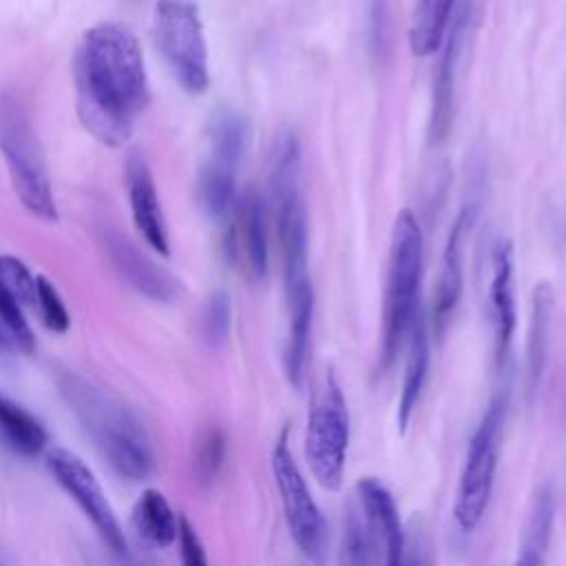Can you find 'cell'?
I'll return each mask as SVG.
<instances>
[{
  "label": "cell",
  "instance_id": "cell-1",
  "mask_svg": "<svg viewBox=\"0 0 566 566\" xmlns=\"http://www.w3.org/2000/svg\"><path fill=\"white\" fill-rule=\"evenodd\" d=\"M270 203L274 212L283 298H285V347L283 369L294 389L303 387L312 321L314 287L307 265V217L301 195V144L292 128L279 130L270 155Z\"/></svg>",
  "mask_w": 566,
  "mask_h": 566
},
{
  "label": "cell",
  "instance_id": "cell-2",
  "mask_svg": "<svg viewBox=\"0 0 566 566\" xmlns=\"http://www.w3.org/2000/svg\"><path fill=\"white\" fill-rule=\"evenodd\" d=\"M75 86L84 128L106 146H122L150 99L137 38L113 22L91 27L77 49Z\"/></svg>",
  "mask_w": 566,
  "mask_h": 566
},
{
  "label": "cell",
  "instance_id": "cell-3",
  "mask_svg": "<svg viewBox=\"0 0 566 566\" xmlns=\"http://www.w3.org/2000/svg\"><path fill=\"white\" fill-rule=\"evenodd\" d=\"M60 387L106 464L128 482L150 478L155 455L142 420L117 396L75 374H66Z\"/></svg>",
  "mask_w": 566,
  "mask_h": 566
},
{
  "label": "cell",
  "instance_id": "cell-4",
  "mask_svg": "<svg viewBox=\"0 0 566 566\" xmlns=\"http://www.w3.org/2000/svg\"><path fill=\"white\" fill-rule=\"evenodd\" d=\"M424 268V241L416 214L402 208L391 228L385 292H382V334L376 374H387L407 345L420 310V283Z\"/></svg>",
  "mask_w": 566,
  "mask_h": 566
},
{
  "label": "cell",
  "instance_id": "cell-5",
  "mask_svg": "<svg viewBox=\"0 0 566 566\" xmlns=\"http://www.w3.org/2000/svg\"><path fill=\"white\" fill-rule=\"evenodd\" d=\"M0 153L22 206L44 221H55V199L35 126L20 97L7 91L0 93Z\"/></svg>",
  "mask_w": 566,
  "mask_h": 566
},
{
  "label": "cell",
  "instance_id": "cell-6",
  "mask_svg": "<svg viewBox=\"0 0 566 566\" xmlns=\"http://www.w3.org/2000/svg\"><path fill=\"white\" fill-rule=\"evenodd\" d=\"M506 407H509V389L502 387L491 398L486 411L480 418V424L475 427L469 440V449L460 471V482H458L455 502H453V520L462 533L475 531L489 509L493 484H495L500 447H502Z\"/></svg>",
  "mask_w": 566,
  "mask_h": 566
},
{
  "label": "cell",
  "instance_id": "cell-7",
  "mask_svg": "<svg viewBox=\"0 0 566 566\" xmlns=\"http://www.w3.org/2000/svg\"><path fill=\"white\" fill-rule=\"evenodd\" d=\"M347 451L349 409L343 389L329 369L312 396L305 422V458L312 475L323 489H340Z\"/></svg>",
  "mask_w": 566,
  "mask_h": 566
},
{
  "label": "cell",
  "instance_id": "cell-8",
  "mask_svg": "<svg viewBox=\"0 0 566 566\" xmlns=\"http://www.w3.org/2000/svg\"><path fill=\"white\" fill-rule=\"evenodd\" d=\"M157 49L186 93L199 95L210 84L208 44L199 11L188 0H159L153 18Z\"/></svg>",
  "mask_w": 566,
  "mask_h": 566
},
{
  "label": "cell",
  "instance_id": "cell-9",
  "mask_svg": "<svg viewBox=\"0 0 566 566\" xmlns=\"http://www.w3.org/2000/svg\"><path fill=\"white\" fill-rule=\"evenodd\" d=\"M272 475L279 489L283 517L298 551L314 564L323 566L327 559V522L312 497L303 471L290 449V431L281 429L270 453Z\"/></svg>",
  "mask_w": 566,
  "mask_h": 566
},
{
  "label": "cell",
  "instance_id": "cell-10",
  "mask_svg": "<svg viewBox=\"0 0 566 566\" xmlns=\"http://www.w3.org/2000/svg\"><path fill=\"white\" fill-rule=\"evenodd\" d=\"M44 464L55 484L77 504L82 515L93 524L102 542L111 551L124 555L126 537L122 524L91 467L66 447L49 449L44 455Z\"/></svg>",
  "mask_w": 566,
  "mask_h": 566
},
{
  "label": "cell",
  "instance_id": "cell-11",
  "mask_svg": "<svg viewBox=\"0 0 566 566\" xmlns=\"http://www.w3.org/2000/svg\"><path fill=\"white\" fill-rule=\"evenodd\" d=\"M226 254L250 281H263L268 276V203L256 190L243 192L230 208Z\"/></svg>",
  "mask_w": 566,
  "mask_h": 566
},
{
  "label": "cell",
  "instance_id": "cell-12",
  "mask_svg": "<svg viewBox=\"0 0 566 566\" xmlns=\"http://www.w3.org/2000/svg\"><path fill=\"white\" fill-rule=\"evenodd\" d=\"M478 214V199H469L464 201L462 210L458 212L444 250H442V261H440V270H438V281H436V290H433V301H431V314H429V332H433V336H442V332L447 329V323L462 296V285H464V239L469 234V228L473 223Z\"/></svg>",
  "mask_w": 566,
  "mask_h": 566
},
{
  "label": "cell",
  "instance_id": "cell-13",
  "mask_svg": "<svg viewBox=\"0 0 566 566\" xmlns=\"http://www.w3.org/2000/svg\"><path fill=\"white\" fill-rule=\"evenodd\" d=\"M469 27V9L467 4H455L449 29L440 44V60L431 86V111L427 124V137L431 146H440L451 130L453 124V95H455V71L458 57L462 51V40Z\"/></svg>",
  "mask_w": 566,
  "mask_h": 566
},
{
  "label": "cell",
  "instance_id": "cell-14",
  "mask_svg": "<svg viewBox=\"0 0 566 566\" xmlns=\"http://www.w3.org/2000/svg\"><path fill=\"white\" fill-rule=\"evenodd\" d=\"M513 248L509 241H497L491 252V279H489V321L493 329L495 367L502 374L511 358V345L517 325L515 310V274H513Z\"/></svg>",
  "mask_w": 566,
  "mask_h": 566
},
{
  "label": "cell",
  "instance_id": "cell-15",
  "mask_svg": "<svg viewBox=\"0 0 566 566\" xmlns=\"http://www.w3.org/2000/svg\"><path fill=\"white\" fill-rule=\"evenodd\" d=\"M126 181H128V197H130V212L135 219V226L139 234L146 239V243L159 252L161 256H168V232L164 212L159 206V197L155 190V181L150 175V168L144 159V155L133 153L126 161Z\"/></svg>",
  "mask_w": 566,
  "mask_h": 566
},
{
  "label": "cell",
  "instance_id": "cell-16",
  "mask_svg": "<svg viewBox=\"0 0 566 566\" xmlns=\"http://www.w3.org/2000/svg\"><path fill=\"white\" fill-rule=\"evenodd\" d=\"M108 254L122 276L142 294L155 301H175L179 296V281L157 263L146 259L126 237L113 232L106 237Z\"/></svg>",
  "mask_w": 566,
  "mask_h": 566
},
{
  "label": "cell",
  "instance_id": "cell-17",
  "mask_svg": "<svg viewBox=\"0 0 566 566\" xmlns=\"http://www.w3.org/2000/svg\"><path fill=\"white\" fill-rule=\"evenodd\" d=\"M405 347H407V360H405V376H402V389H400L398 413H396L400 433H405L409 427V420L416 411V405L420 400V394L424 389L427 374H429L431 332H429V321L424 312L416 316Z\"/></svg>",
  "mask_w": 566,
  "mask_h": 566
},
{
  "label": "cell",
  "instance_id": "cell-18",
  "mask_svg": "<svg viewBox=\"0 0 566 566\" xmlns=\"http://www.w3.org/2000/svg\"><path fill=\"white\" fill-rule=\"evenodd\" d=\"M553 522H555L553 491L551 486H539L531 500L513 566H546Z\"/></svg>",
  "mask_w": 566,
  "mask_h": 566
},
{
  "label": "cell",
  "instance_id": "cell-19",
  "mask_svg": "<svg viewBox=\"0 0 566 566\" xmlns=\"http://www.w3.org/2000/svg\"><path fill=\"white\" fill-rule=\"evenodd\" d=\"M133 526L150 546L168 548L177 542L179 517L161 491L146 489L133 506Z\"/></svg>",
  "mask_w": 566,
  "mask_h": 566
},
{
  "label": "cell",
  "instance_id": "cell-20",
  "mask_svg": "<svg viewBox=\"0 0 566 566\" xmlns=\"http://www.w3.org/2000/svg\"><path fill=\"white\" fill-rule=\"evenodd\" d=\"M0 436L4 444L22 458H35L46 449L44 424L22 405L0 391Z\"/></svg>",
  "mask_w": 566,
  "mask_h": 566
},
{
  "label": "cell",
  "instance_id": "cell-21",
  "mask_svg": "<svg viewBox=\"0 0 566 566\" xmlns=\"http://www.w3.org/2000/svg\"><path fill=\"white\" fill-rule=\"evenodd\" d=\"M551 312H553V292L548 283H539L533 290L531 301V325H528V340H526V376H528V391L539 387L546 354H548V334H551Z\"/></svg>",
  "mask_w": 566,
  "mask_h": 566
},
{
  "label": "cell",
  "instance_id": "cell-22",
  "mask_svg": "<svg viewBox=\"0 0 566 566\" xmlns=\"http://www.w3.org/2000/svg\"><path fill=\"white\" fill-rule=\"evenodd\" d=\"M455 0H418L409 22V49L416 57H427L440 49L449 29Z\"/></svg>",
  "mask_w": 566,
  "mask_h": 566
},
{
  "label": "cell",
  "instance_id": "cell-23",
  "mask_svg": "<svg viewBox=\"0 0 566 566\" xmlns=\"http://www.w3.org/2000/svg\"><path fill=\"white\" fill-rule=\"evenodd\" d=\"M380 559H382V551L374 528L363 515L358 502L349 504L343 520V535H340V551H338L340 566H380Z\"/></svg>",
  "mask_w": 566,
  "mask_h": 566
},
{
  "label": "cell",
  "instance_id": "cell-24",
  "mask_svg": "<svg viewBox=\"0 0 566 566\" xmlns=\"http://www.w3.org/2000/svg\"><path fill=\"white\" fill-rule=\"evenodd\" d=\"M248 144V122L232 108H221L210 122V157L221 168L237 170Z\"/></svg>",
  "mask_w": 566,
  "mask_h": 566
},
{
  "label": "cell",
  "instance_id": "cell-25",
  "mask_svg": "<svg viewBox=\"0 0 566 566\" xmlns=\"http://www.w3.org/2000/svg\"><path fill=\"white\" fill-rule=\"evenodd\" d=\"M197 199L210 217L230 212L237 201V170L206 161L197 177Z\"/></svg>",
  "mask_w": 566,
  "mask_h": 566
},
{
  "label": "cell",
  "instance_id": "cell-26",
  "mask_svg": "<svg viewBox=\"0 0 566 566\" xmlns=\"http://www.w3.org/2000/svg\"><path fill=\"white\" fill-rule=\"evenodd\" d=\"M226 451H228V438L226 431L221 427H210L203 431V436L197 442L195 449V478L201 484H210L217 480L223 460H226Z\"/></svg>",
  "mask_w": 566,
  "mask_h": 566
},
{
  "label": "cell",
  "instance_id": "cell-27",
  "mask_svg": "<svg viewBox=\"0 0 566 566\" xmlns=\"http://www.w3.org/2000/svg\"><path fill=\"white\" fill-rule=\"evenodd\" d=\"M0 323L7 329L13 347L22 354H31L35 349V336L29 327V321L22 312L18 298L9 292V287L0 281Z\"/></svg>",
  "mask_w": 566,
  "mask_h": 566
},
{
  "label": "cell",
  "instance_id": "cell-28",
  "mask_svg": "<svg viewBox=\"0 0 566 566\" xmlns=\"http://www.w3.org/2000/svg\"><path fill=\"white\" fill-rule=\"evenodd\" d=\"M0 281L9 287V292L18 298L20 305H27L33 310L38 307L35 279L20 259H15L11 254L0 256Z\"/></svg>",
  "mask_w": 566,
  "mask_h": 566
},
{
  "label": "cell",
  "instance_id": "cell-29",
  "mask_svg": "<svg viewBox=\"0 0 566 566\" xmlns=\"http://www.w3.org/2000/svg\"><path fill=\"white\" fill-rule=\"evenodd\" d=\"M35 287H38V312L44 321V325L51 332L64 334L71 325L69 312L64 307V301L60 298L55 285L46 276H35Z\"/></svg>",
  "mask_w": 566,
  "mask_h": 566
},
{
  "label": "cell",
  "instance_id": "cell-30",
  "mask_svg": "<svg viewBox=\"0 0 566 566\" xmlns=\"http://www.w3.org/2000/svg\"><path fill=\"white\" fill-rule=\"evenodd\" d=\"M230 318H232L230 296L223 290H217L208 298V305L203 312V334L210 345H221L228 338Z\"/></svg>",
  "mask_w": 566,
  "mask_h": 566
},
{
  "label": "cell",
  "instance_id": "cell-31",
  "mask_svg": "<svg viewBox=\"0 0 566 566\" xmlns=\"http://www.w3.org/2000/svg\"><path fill=\"white\" fill-rule=\"evenodd\" d=\"M367 2V38L376 55L385 57L389 46V0H365Z\"/></svg>",
  "mask_w": 566,
  "mask_h": 566
},
{
  "label": "cell",
  "instance_id": "cell-32",
  "mask_svg": "<svg viewBox=\"0 0 566 566\" xmlns=\"http://www.w3.org/2000/svg\"><path fill=\"white\" fill-rule=\"evenodd\" d=\"M177 544H179L181 566H208L206 548H203V544H201V539H199L195 526H192L186 517H179Z\"/></svg>",
  "mask_w": 566,
  "mask_h": 566
},
{
  "label": "cell",
  "instance_id": "cell-33",
  "mask_svg": "<svg viewBox=\"0 0 566 566\" xmlns=\"http://www.w3.org/2000/svg\"><path fill=\"white\" fill-rule=\"evenodd\" d=\"M405 566H429V559H427V551H424V544H422V539H420L416 533H409V539H407V557H405Z\"/></svg>",
  "mask_w": 566,
  "mask_h": 566
},
{
  "label": "cell",
  "instance_id": "cell-34",
  "mask_svg": "<svg viewBox=\"0 0 566 566\" xmlns=\"http://www.w3.org/2000/svg\"><path fill=\"white\" fill-rule=\"evenodd\" d=\"M13 349H15V347H13V343H11L9 334H7V329H4L2 323H0V356L9 354V352H13Z\"/></svg>",
  "mask_w": 566,
  "mask_h": 566
}]
</instances>
